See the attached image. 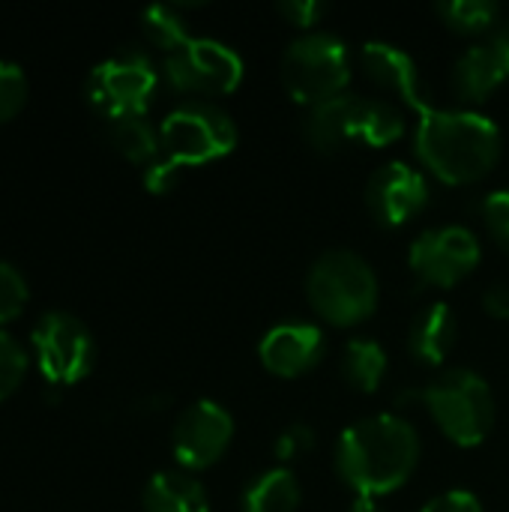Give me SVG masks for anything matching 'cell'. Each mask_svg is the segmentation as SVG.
<instances>
[{
    "mask_svg": "<svg viewBox=\"0 0 509 512\" xmlns=\"http://www.w3.org/2000/svg\"><path fill=\"white\" fill-rule=\"evenodd\" d=\"M144 512H210V498L192 474L159 471L144 489Z\"/></svg>",
    "mask_w": 509,
    "mask_h": 512,
    "instance_id": "18",
    "label": "cell"
},
{
    "mask_svg": "<svg viewBox=\"0 0 509 512\" xmlns=\"http://www.w3.org/2000/svg\"><path fill=\"white\" fill-rule=\"evenodd\" d=\"M282 81L285 90L309 108L342 96L351 81L345 42L321 30L294 39L282 54Z\"/></svg>",
    "mask_w": 509,
    "mask_h": 512,
    "instance_id": "5",
    "label": "cell"
},
{
    "mask_svg": "<svg viewBox=\"0 0 509 512\" xmlns=\"http://www.w3.org/2000/svg\"><path fill=\"white\" fill-rule=\"evenodd\" d=\"M24 99H27V78L21 66L0 60V123L18 114Z\"/></svg>",
    "mask_w": 509,
    "mask_h": 512,
    "instance_id": "27",
    "label": "cell"
},
{
    "mask_svg": "<svg viewBox=\"0 0 509 512\" xmlns=\"http://www.w3.org/2000/svg\"><path fill=\"white\" fill-rule=\"evenodd\" d=\"M420 512H483V507H480L477 495L456 489V492H444V495L432 498Z\"/></svg>",
    "mask_w": 509,
    "mask_h": 512,
    "instance_id": "32",
    "label": "cell"
},
{
    "mask_svg": "<svg viewBox=\"0 0 509 512\" xmlns=\"http://www.w3.org/2000/svg\"><path fill=\"white\" fill-rule=\"evenodd\" d=\"M27 372V351L0 330V399H6Z\"/></svg>",
    "mask_w": 509,
    "mask_h": 512,
    "instance_id": "26",
    "label": "cell"
},
{
    "mask_svg": "<svg viewBox=\"0 0 509 512\" xmlns=\"http://www.w3.org/2000/svg\"><path fill=\"white\" fill-rule=\"evenodd\" d=\"M450 30L459 33H483L498 21V3L492 0H444L435 6Z\"/></svg>",
    "mask_w": 509,
    "mask_h": 512,
    "instance_id": "23",
    "label": "cell"
},
{
    "mask_svg": "<svg viewBox=\"0 0 509 512\" xmlns=\"http://www.w3.org/2000/svg\"><path fill=\"white\" fill-rule=\"evenodd\" d=\"M507 78V63L492 42L489 45H471L459 57L456 72H453V84L465 102H486Z\"/></svg>",
    "mask_w": 509,
    "mask_h": 512,
    "instance_id": "16",
    "label": "cell"
},
{
    "mask_svg": "<svg viewBox=\"0 0 509 512\" xmlns=\"http://www.w3.org/2000/svg\"><path fill=\"white\" fill-rule=\"evenodd\" d=\"M387 375V354L372 339H351L342 354V378L357 393H375Z\"/></svg>",
    "mask_w": 509,
    "mask_h": 512,
    "instance_id": "21",
    "label": "cell"
},
{
    "mask_svg": "<svg viewBox=\"0 0 509 512\" xmlns=\"http://www.w3.org/2000/svg\"><path fill=\"white\" fill-rule=\"evenodd\" d=\"M159 144H162V156L177 168L204 165L234 150L237 126L219 105L183 102L162 120Z\"/></svg>",
    "mask_w": 509,
    "mask_h": 512,
    "instance_id": "6",
    "label": "cell"
},
{
    "mask_svg": "<svg viewBox=\"0 0 509 512\" xmlns=\"http://www.w3.org/2000/svg\"><path fill=\"white\" fill-rule=\"evenodd\" d=\"M165 75L180 93L222 96L243 81V60L216 39H186L165 57Z\"/></svg>",
    "mask_w": 509,
    "mask_h": 512,
    "instance_id": "9",
    "label": "cell"
},
{
    "mask_svg": "<svg viewBox=\"0 0 509 512\" xmlns=\"http://www.w3.org/2000/svg\"><path fill=\"white\" fill-rule=\"evenodd\" d=\"M141 30H144V36L156 45V48H162V51H174V48H180L189 36H186V24H183V18L177 15V9H171V6H147L144 12H141Z\"/></svg>",
    "mask_w": 509,
    "mask_h": 512,
    "instance_id": "24",
    "label": "cell"
},
{
    "mask_svg": "<svg viewBox=\"0 0 509 512\" xmlns=\"http://www.w3.org/2000/svg\"><path fill=\"white\" fill-rule=\"evenodd\" d=\"M348 512H384V510H381L372 498H357V504H354Z\"/></svg>",
    "mask_w": 509,
    "mask_h": 512,
    "instance_id": "35",
    "label": "cell"
},
{
    "mask_svg": "<svg viewBox=\"0 0 509 512\" xmlns=\"http://www.w3.org/2000/svg\"><path fill=\"white\" fill-rule=\"evenodd\" d=\"M408 264L423 285L453 288L480 264V240L462 225L432 228L414 240Z\"/></svg>",
    "mask_w": 509,
    "mask_h": 512,
    "instance_id": "10",
    "label": "cell"
},
{
    "mask_svg": "<svg viewBox=\"0 0 509 512\" xmlns=\"http://www.w3.org/2000/svg\"><path fill=\"white\" fill-rule=\"evenodd\" d=\"M354 108L357 96L342 93L321 105H312L303 120V135L318 153H339L348 141H354Z\"/></svg>",
    "mask_w": 509,
    "mask_h": 512,
    "instance_id": "15",
    "label": "cell"
},
{
    "mask_svg": "<svg viewBox=\"0 0 509 512\" xmlns=\"http://www.w3.org/2000/svg\"><path fill=\"white\" fill-rule=\"evenodd\" d=\"M30 342L45 381L54 387L81 381L93 366V336L69 312H45L33 327Z\"/></svg>",
    "mask_w": 509,
    "mask_h": 512,
    "instance_id": "8",
    "label": "cell"
},
{
    "mask_svg": "<svg viewBox=\"0 0 509 512\" xmlns=\"http://www.w3.org/2000/svg\"><path fill=\"white\" fill-rule=\"evenodd\" d=\"M483 219H486L489 234L498 240V246L509 252V189L492 192L483 201Z\"/></svg>",
    "mask_w": 509,
    "mask_h": 512,
    "instance_id": "28",
    "label": "cell"
},
{
    "mask_svg": "<svg viewBox=\"0 0 509 512\" xmlns=\"http://www.w3.org/2000/svg\"><path fill=\"white\" fill-rule=\"evenodd\" d=\"M483 309H486L492 318H498V321L509 318V285H492V288L483 294Z\"/></svg>",
    "mask_w": 509,
    "mask_h": 512,
    "instance_id": "33",
    "label": "cell"
},
{
    "mask_svg": "<svg viewBox=\"0 0 509 512\" xmlns=\"http://www.w3.org/2000/svg\"><path fill=\"white\" fill-rule=\"evenodd\" d=\"M306 297L324 321L354 327L378 309V279L360 255L333 249L312 264L306 276Z\"/></svg>",
    "mask_w": 509,
    "mask_h": 512,
    "instance_id": "4",
    "label": "cell"
},
{
    "mask_svg": "<svg viewBox=\"0 0 509 512\" xmlns=\"http://www.w3.org/2000/svg\"><path fill=\"white\" fill-rule=\"evenodd\" d=\"M108 138H111L114 150L123 153L129 162H153V159H159V150H162L159 135L144 120V114L123 117V120H111Z\"/></svg>",
    "mask_w": 509,
    "mask_h": 512,
    "instance_id": "22",
    "label": "cell"
},
{
    "mask_svg": "<svg viewBox=\"0 0 509 512\" xmlns=\"http://www.w3.org/2000/svg\"><path fill=\"white\" fill-rule=\"evenodd\" d=\"M231 438H234L231 414L222 405L201 399L177 417L171 432V447L186 471H204L225 456Z\"/></svg>",
    "mask_w": 509,
    "mask_h": 512,
    "instance_id": "11",
    "label": "cell"
},
{
    "mask_svg": "<svg viewBox=\"0 0 509 512\" xmlns=\"http://www.w3.org/2000/svg\"><path fill=\"white\" fill-rule=\"evenodd\" d=\"M366 204L378 225L399 228L429 204V183L417 168L405 162H387L372 174Z\"/></svg>",
    "mask_w": 509,
    "mask_h": 512,
    "instance_id": "12",
    "label": "cell"
},
{
    "mask_svg": "<svg viewBox=\"0 0 509 512\" xmlns=\"http://www.w3.org/2000/svg\"><path fill=\"white\" fill-rule=\"evenodd\" d=\"M363 69L369 72V78L375 84L402 96V102H408L414 111L429 105L423 84H420L417 63L402 48H396L390 42H366L363 45Z\"/></svg>",
    "mask_w": 509,
    "mask_h": 512,
    "instance_id": "14",
    "label": "cell"
},
{
    "mask_svg": "<svg viewBox=\"0 0 509 512\" xmlns=\"http://www.w3.org/2000/svg\"><path fill=\"white\" fill-rule=\"evenodd\" d=\"M180 171H183V168H177V165L168 162L165 156H162V159H153V162L147 165V171H144V186H147L153 195H165V192H171L174 183L180 180Z\"/></svg>",
    "mask_w": 509,
    "mask_h": 512,
    "instance_id": "30",
    "label": "cell"
},
{
    "mask_svg": "<svg viewBox=\"0 0 509 512\" xmlns=\"http://www.w3.org/2000/svg\"><path fill=\"white\" fill-rule=\"evenodd\" d=\"M492 45L501 51V57H504V63H507L509 69V24H504V27L492 36Z\"/></svg>",
    "mask_w": 509,
    "mask_h": 512,
    "instance_id": "34",
    "label": "cell"
},
{
    "mask_svg": "<svg viewBox=\"0 0 509 512\" xmlns=\"http://www.w3.org/2000/svg\"><path fill=\"white\" fill-rule=\"evenodd\" d=\"M27 279L18 267H12L9 261H0V324L12 321L21 315L24 303H27Z\"/></svg>",
    "mask_w": 509,
    "mask_h": 512,
    "instance_id": "25",
    "label": "cell"
},
{
    "mask_svg": "<svg viewBox=\"0 0 509 512\" xmlns=\"http://www.w3.org/2000/svg\"><path fill=\"white\" fill-rule=\"evenodd\" d=\"M312 447H315V432H312L306 423H294V426H288V429L276 438V444H273V450H276V459H279V462H294V459L306 456Z\"/></svg>",
    "mask_w": 509,
    "mask_h": 512,
    "instance_id": "29",
    "label": "cell"
},
{
    "mask_svg": "<svg viewBox=\"0 0 509 512\" xmlns=\"http://www.w3.org/2000/svg\"><path fill=\"white\" fill-rule=\"evenodd\" d=\"M156 90L153 60L138 48H123L102 60L87 78V99L105 120L144 114Z\"/></svg>",
    "mask_w": 509,
    "mask_h": 512,
    "instance_id": "7",
    "label": "cell"
},
{
    "mask_svg": "<svg viewBox=\"0 0 509 512\" xmlns=\"http://www.w3.org/2000/svg\"><path fill=\"white\" fill-rule=\"evenodd\" d=\"M420 462V438L414 426L393 414L366 417L348 426L336 444L339 477L360 498H381L405 486Z\"/></svg>",
    "mask_w": 509,
    "mask_h": 512,
    "instance_id": "1",
    "label": "cell"
},
{
    "mask_svg": "<svg viewBox=\"0 0 509 512\" xmlns=\"http://www.w3.org/2000/svg\"><path fill=\"white\" fill-rule=\"evenodd\" d=\"M303 501L300 483L288 468H273L255 477L243 492L246 512H297Z\"/></svg>",
    "mask_w": 509,
    "mask_h": 512,
    "instance_id": "19",
    "label": "cell"
},
{
    "mask_svg": "<svg viewBox=\"0 0 509 512\" xmlns=\"http://www.w3.org/2000/svg\"><path fill=\"white\" fill-rule=\"evenodd\" d=\"M456 336H459V321H456L453 309L447 303H435L414 318L408 348L420 363L441 366L450 357V351L456 348Z\"/></svg>",
    "mask_w": 509,
    "mask_h": 512,
    "instance_id": "17",
    "label": "cell"
},
{
    "mask_svg": "<svg viewBox=\"0 0 509 512\" xmlns=\"http://www.w3.org/2000/svg\"><path fill=\"white\" fill-rule=\"evenodd\" d=\"M399 402H423L438 429L459 447H477L495 426V396L471 369H450L423 390H408Z\"/></svg>",
    "mask_w": 509,
    "mask_h": 512,
    "instance_id": "3",
    "label": "cell"
},
{
    "mask_svg": "<svg viewBox=\"0 0 509 512\" xmlns=\"http://www.w3.org/2000/svg\"><path fill=\"white\" fill-rule=\"evenodd\" d=\"M414 132L417 156L444 183H477L501 156L498 126L477 111L423 105Z\"/></svg>",
    "mask_w": 509,
    "mask_h": 512,
    "instance_id": "2",
    "label": "cell"
},
{
    "mask_svg": "<svg viewBox=\"0 0 509 512\" xmlns=\"http://www.w3.org/2000/svg\"><path fill=\"white\" fill-rule=\"evenodd\" d=\"M405 135V117L393 102L384 99H357L354 108V141L369 147H387Z\"/></svg>",
    "mask_w": 509,
    "mask_h": 512,
    "instance_id": "20",
    "label": "cell"
},
{
    "mask_svg": "<svg viewBox=\"0 0 509 512\" xmlns=\"http://www.w3.org/2000/svg\"><path fill=\"white\" fill-rule=\"evenodd\" d=\"M324 351H327L324 333L306 321L279 324L258 345V357H261L264 369L279 378L306 375L309 369H315L324 360Z\"/></svg>",
    "mask_w": 509,
    "mask_h": 512,
    "instance_id": "13",
    "label": "cell"
},
{
    "mask_svg": "<svg viewBox=\"0 0 509 512\" xmlns=\"http://www.w3.org/2000/svg\"><path fill=\"white\" fill-rule=\"evenodd\" d=\"M279 15L297 27H312L324 15V3H318V0H282Z\"/></svg>",
    "mask_w": 509,
    "mask_h": 512,
    "instance_id": "31",
    "label": "cell"
}]
</instances>
